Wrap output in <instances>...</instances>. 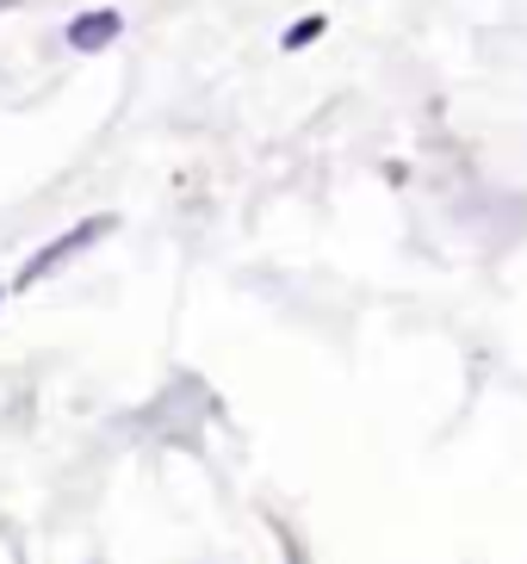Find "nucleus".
I'll list each match as a JSON object with an SVG mask.
<instances>
[{
    "label": "nucleus",
    "instance_id": "f257e3e1",
    "mask_svg": "<svg viewBox=\"0 0 527 564\" xmlns=\"http://www.w3.org/2000/svg\"><path fill=\"white\" fill-rule=\"evenodd\" d=\"M99 236H112V217H87V224H75V230L50 236L44 249H37L32 261H25V267H19V273H13V285H19V292H25V285L50 280L56 267H68V261H75V254H82V249H94Z\"/></svg>",
    "mask_w": 527,
    "mask_h": 564
},
{
    "label": "nucleus",
    "instance_id": "f03ea898",
    "mask_svg": "<svg viewBox=\"0 0 527 564\" xmlns=\"http://www.w3.org/2000/svg\"><path fill=\"white\" fill-rule=\"evenodd\" d=\"M118 32H125V19H118L112 7H94V13H75V19H68V51H82V56H94V51H112V44H118Z\"/></svg>",
    "mask_w": 527,
    "mask_h": 564
},
{
    "label": "nucleus",
    "instance_id": "7ed1b4c3",
    "mask_svg": "<svg viewBox=\"0 0 527 564\" xmlns=\"http://www.w3.org/2000/svg\"><path fill=\"white\" fill-rule=\"evenodd\" d=\"M316 32H323V25H316V19H304V25H298V32H286V51H298V44H311Z\"/></svg>",
    "mask_w": 527,
    "mask_h": 564
},
{
    "label": "nucleus",
    "instance_id": "20e7f679",
    "mask_svg": "<svg viewBox=\"0 0 527 564\" xmlns=\"http://www.w3.org/2000/svg\"><path fill=\"white\" fill-rule=\"evenodd\" d=\"M7 7H13V0H0V13H7Z\"/></svg>",
    "mask_w": 527,
    "mask_h": 564
},
{
    "label": "nucleus",
    "instance_id": "39448f33",
    "mask_svg": "<svg viewBox=\"0 0 527 564\" xmlns=\"http://www.w3.org/2000/svg\"><path fill=\"white\" fill-rule=\"evenodd\" d=\"M0 299H7V292H0Z\"/></svg>",
    "mask_w": 527,
    "mask_h": 564
}]
</instances>
